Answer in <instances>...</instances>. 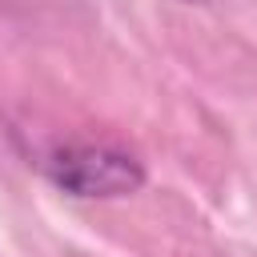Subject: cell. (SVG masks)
Listing matches in <instances>:
<instances>
[{"label": "cell", "instance_id": "obj_1", "mask_svg": "<svg viewBox=\"0 0 257 257\" xmlns=\"http://www.w3.org/2000/svg\"><path fill=\"white\" fill-rule=\"evenodd\" d=\"M44 177L64 189L68 197L80 201H112V197H133L145 185V165L116 149V145H64L48 153Z\"/></svg>", "mask_w": 257, "mask_h": 257}, {"label": "cell", "instance_id": "obj_2", "mask_svg": "<svg viewBox=\"0 0 257 257\" xmlns=\"http://www.w3.org/2000/svg\"><path fill=\"white\" fill-rule=\"evenodd\" d=\"M185 4H197V0H185Z\"/></svg>", "mask_w": 257, "mask_h": 257}]
</instances>
